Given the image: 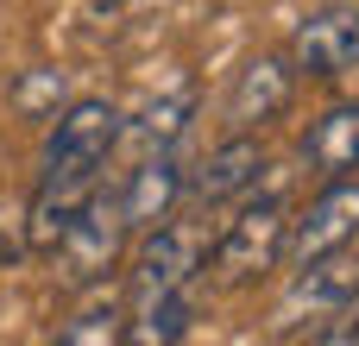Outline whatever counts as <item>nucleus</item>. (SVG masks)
Here are the masks:
<instances>
[{
  "label": "nucleus",
  "instance_id": "14",
  "mask_svg": "<svg viewBox=\"0 0 359 346\" xmlns=\"http://www.w3.org/2000/svg\"><path fill=\"white\" fill-rule=\"evenodd\" d=\"M183 113H189V95H177V101H164V107H151V120H139V132L145 139H177V126H183Z\"/></svg>",
  "mask_w": 359,
  "mask_h": 346
},
{
  "label": "nucleus",
  "instance_id": "3",
  "mask_svg": "<svg viewBox=\"0 0 359 346\" xmlns=\"http://www.w3.org/2000/svg\"><path fill=\"white\" fill-rule=\"evenodd\" d=\"M133 227H126V208H120V195L114 202H101L95 189L82 195V208H76V221H69V233H63V246H57V258L69 265V277H82V284H95V277H107L114 271V258H120V240H126Z\"/></svg>",
  "mask_w": 359,
  "mask_h": 346
},
{
  "label": "nucleus",
  "instance_id": "7",
  "mask_svg": "<svg viewBox=\"0 0 359 346\" xmlns=\"http://www.w3.org/2000/svg\"><path fill=\"white\" fill-rule=\"evenodd\" d=\"M259 170H265V151H259V139H246V132H233L227 145H215L208 158H202V170L196 177H183V189L196 195V202H233V195H246L252 183H259Z\"/></svg>",
  "mask_w": 359,
  "mask_h": 346
},
{
  "label": "nucleus",
  "instance_id": "16",
  "mask_svg": "<svg viewBox=\"0 0 359 346\" xmlns=\"http://www.w3.org/2000/svg\"><path fill=\"white\" fill-rule=\"evenodd\" d=\"M322 340H359V328H347V334H322Z\"/></svg>",
  "mask_w": 359,
  "mask_h": 346
},
{
  "label": "nucleus",
  "instance_id": "6",
  "mask_svg": "<svg viewBox=\"0 0 359 346\" xmlns=\"http://www.w3.org/2000/svg\"><path fill=\"white\" fill-rule=\"evenodd\" d=\"M290 63L303 76H347V69H359V13L353 6H328L316 19H303L297 44H290Z\"/></svg>",
  "mask_w": 359,
  "mask_h": 346
},
{
  "label": "nucleus",
  "instance_id": "10",
  "mask_svg": "<svg viewBox=\"0 0 359 346\" xmlns=\"http://www.w3.org/2000/svg\"><path fill=\"white\" fill-rule=\"evenodd\" d=\"M309 164H316V170H328V177L359 170V101L328 107V113L309 126Z\"/></svg>",
  "mask_w": 359,
  "mask_h": 346
},
{
  "label": "nucleus",
  "instance_id": "15",
  "mask_svg": "<svg viewBox=\"0 0 359 346\" xmlns=\"http://www.w3.org/2000/svg\"><path fill=\"white\" fill-rule=\"evenodd\" d=\"M13 258H19V246H13V240H6V233H0V271H6V265H13Z\"/></svg>",
  "mask_w": 359,
  "mask_h": 346
},
{
  "label": "nucleus",
  "instance_id": "1",
  "mask_svg": "<svg viewBox=\"0 0 359 346\" xmlns=\"http://www.w3.org/2000/svg\"><path fill=\"white\" fill-rule=\"evenodd\" d=\"M126 132V113L114 101H69L50 126L44 164H38V195H88L101 164L114 158Z\"/></svg>",
  "mask_w": 359,
  "mask_h": 346
},
{
  "label": "nucleus",
  "instance_id": "13",
  "mask_svg": "<svg viewBox=\"0 0 359 346\" xmlns=\"http://www.w3.org/2000/svg\"><path fill=\"white\" fill-rule=\"evenodd\" d=\"M120 334H126V328H120V296H107V290H101V296H95V303L76 315V321H63V328H57V340H69V346L120 340Z\"/></svg>",
  "mask_w": 359,
  "mask_h": 346
},
{
  "label": "nucleus",
  "instance_id": "4",
  "mask_svg": "<svg viewBox=\"0 0 359 346\" xmlns=\"http://www.w3.org/2000/svg\"><path fill=\"white\" fill-rule=\"evenodd\" d=\"M347 240H359V183L347 177H334L309 208H303V221H290V240H284V252L297 258V265H309V258H328V252H341Z\"/></svg>",
  "mask_w": 359,
  "mask_h": 346
},
{
  "label": "nucleus",
  "instance_id": "12",
  "mask_svg": "<svg viewBox=\"0 0 359 346\" xmlns=\"http://www.w3.org/2000/svg\"><path fill=\"white\" fill-rule=\"evenodd\" d=\"M297 296H309V303H347V296H359V265H353V258H341V252L309 258Z\"/></svg>",
  "mask_w": 359,
  "mask_h": 346
},
{
  "label": "nucleus",
  "instance_id": "11",
  "mask_svg": "<svg viewBox=\"0 0 359 346\" xmlns=\"http://www.w3.org/2000/svg\"><path fill=\"white\" fill-rule=\"evenodd\" d=\"M189 315H196V296H189V284H183V290L145 296V315H139V328H126V334H133V340H183V334H189Z\"/></svg>",
  "mask_w": 359,
  "mask_h": 346
},
{
  "label": "nucleus",
  "instance_id": "9",
  "mask_svg": "<svg viewBox=\"0 0 359 346\" xmlns=\"http://www.w3.org/2000/svg\"><path fill=\"white\" fill-rule=\"evenodd\" d=\"M177 195H183V170H177V158H164V151L145 158V164L126 177V189H120L126 227H158V221H170Z\"/></svg>",
  "mask_w": 359,
  "mask_h": 346
},
{
  "label": "nucleus",
  "instance_id": "5",
  "mask_svg": "<svg viewBox=\"0 0 359 346\" xmlns=\"http://www.w3.org/2000/svg\"><path fill=\"white\" fill-rule=\"evenodd\" d=\"M202 265V240L189 227H145V246L133 252V296H164V290H183Z\"/></svg>",
  "mask_w": 359,
  "mask_h": 346
},
{
  "label": "nucleus",
  "instance_id": "2",
  "mask_svg": "<svg viewBox=\"0 0 359 346\" xmlns=\"http://www.w3.org/2000/svg\"><path fill=\"white\" fill-rule=\"evenodd\" d=\"M284 240H290V214H284V202L278 195H259V202H246L233 221H227V233L215 240V271L227 277V284H252V277H265L278 258H284Z\"/></svg>",
  "mask_w": 359,
  "mask_h": 346
},
{
  "label": "nucleus",
  "instance_id": "8",
  "mask_svg": "<svg viewBox=\"0 0 359 346\" xmlns=\"http://www.w3.org/2000/svg\"><path fill=\"white\" fill-rule=\"evenodd\" d=\"M290 95H297V69H290L284 57H259V63L240 69V88H233L227 113H233L240 132H252V126L278 120V113L290 107Z\"/></svg>",
  "mask_w": 359,
  "mask_h": 346
}]
</instances>
